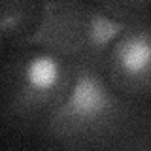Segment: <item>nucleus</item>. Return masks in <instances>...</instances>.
Listing matches in <instances>:
<instances>
[{
	"mask_svg": "<svg viewBox=\"0 0 151 151\" xmlns=\"http://www.w3.org/2000/svg\"><path fill=\"white\" fill-rule=\"evenodd\" d=\"M104 12L111 19L123 25H149L151 6L147 0H113V2H98Z\"/></svg>",
	"mask_w": 151,
	"mask_h": 151,
	"instance_id": "nucleus-6",
	"label": "nucleus"
},
{
	"mask_svg": "<svg viewBox=\"0 0 151 151\" xmlns=\"http://www.w3.org/2000/svg\"><path fill=\"white\" fill-rule=\"evenodd\" d=\"M110 151H151V115L144 117Z\"/></svg>",
	"mask_w": 151,
	"mask_h": 151,
	"instance_id": "nucleus-7",
	"label": "nucleus"
},
{
	"mask_svg": "<svg viewBox=\"0 0 151 151\" xmlns=\"http://www.w3.org/2000/svg\"><path fill=\"white\" fill-rule=\"evenodd\" d=\"M4 42H8V36H6V32H4L2 25H0V53H2V45H4Z\"/></svg>",
	"mask_w": 151,
	"mask_h": 151,
	"instance_id": "nucleus-8",
	"label": "nucleus"
},
{
	"mask_svg": "<svg viewBox=\"0 0 151 151\" xmlns=\"http://www.w3.org/2000/svg\"><path fill=\"white\" fill-rule=\"evenodd\" d=\"M147 115V104L123 98L100 68L79 63L66 96L40 130L64 151H110Z\"/></svg>",
	"mask_w": 151,
	"mask_h": 151,
	"instance_id": "nucleus-1",
	"label": "nucleus"
},
{
	"mask_svg": "<svg viewBox=\"0 0 151 151\" xmlns=\"http://www.w3.org/2000/svg\"><path fill=\"white\" fill-rule=\"evenodd\" d=\"M42 17V2L34 0H0V25L8 42L19 45L36 30Z\"/></svg>",
	"mask_w": 151,
	"mask_h": 151,
	"instance_id": "nucleus-5",
	"label": "nucleus"
},
{
	"mask_svg": "<svg viewBox=\"0 0 151 151\" xmlns=\"http://www.w3.org/2000/svg\"><path fill=\"white\" fill-rule=\"evenodd\" d=\"M76 63L42 47H15L0 76V115L17 129H42L74 81Z\"/></svg>",
	"mask_w": 151,
	"mask_h": 151,
	"instance_id": "nucleus-2",
	"label": "nucleus"
},
{
	"mask_svg": "<svg viewBox=\"0 0 151 151\" xmlns=\"http://www.w3.org/2000/svg\"><path fill=\"white\" fill-rule=\"evenodd\" d=\"M127 28L129 25L111 19L98 2H42L36 30L15 47H42L70 63L102 70L110 45Z\"/></svg>",
	"mask_w": 151,
	"mask_h": 151,
	"instance_id": "nucleus-3",
	"label": "nucleus"
},
{
	"mask_svg": "<svg viewBox=\"0 0 151 151\" xmlns=\"http://www.w3.org/2000/svg\"><path fill=\"white\" fill-rule=\"evenodd\" d=\"M102 74L123 98L147 104L151 96V23L123 30L108 49Z\"/></svg>",
	"mask_w": 151,
	"mask_h": 151,
	"instance_id": "nucleus-4",
	"label": "nucleus"
}]
</instances>
